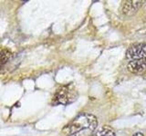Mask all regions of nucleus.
I'll return each mask as SVG.
<instances>
[{"mask_svg":"<svg viewBox=\"0 0 146 136\" xmlns=\"http://www.w3.org/2000/svg\"><path fill=\"white\" fill-rule=\"evenodd\" d=\"M132 136H143V134L141 133H134Z\"/></svg>","mask_w":146,"mask_h":136,"instance_id":"obj_7","label":"nucleus"},{"mask_svg":"<svg viewBox=\"0 0 146 136\" xmlns=\"http://www.w3.org/2000/svg\"><path fill=\"white\" fill-rule=\"evenodd\" d=\"M126 58L131 61L146 59V44L138 43L131 45L126 52Z\"/></svg>","mask_w":146,"mask_h":136,"instance_id":"obj_3","label":"nucleus"},{"mask_svg":"<svg viewBox=\"0 0 146 136\" xmlns=\"http://www.w3.org/2000/svg\"><path fill=\"white\" fill-rule=\"evenodd\" d=\"M128 70L135 75L143 74L146 70V59L131 61L128 63Z\"/></svg>","mask_w":146,"mask_h":136,"instance_id":"obj_5","label":"nucleus"},{"mask_svg":"<svg viewBox=\"0 0 146 136\" xmlns=\"http://www.w3.org/2000/svg\"><path fill=\"white\" fill-rule=\"evenodd\" d=\"M91 136H116L114 131L109 126H105L100 128L99 131L94 133Z\"/></svg>","mask_w":146,"mask_h":136,"instance_id":"obj_6","label":"nucleus"},{"mask_svg":"<svg viewBox=\"0 0 146 136\" xmlns=\"http://www.w3.org/2000/svg\"><path fill=\"white\" fill-rule=\"evenodd\" d=\"M78 96H79V93H78L77 88L74 84L70 83L60 86L56 91L53 96V103L68 105V104L75 102Z\"/></svg>","mask_w":146,"mask_h":136,"instance_id":"obj_2","label":"nucleus"},{"mask_svg":"<svg viewBox=\"0 0 146 136\" xmlns=\"http://www.w3.org/2000/svg\"><path fill=\"white\" fill-rule=\"evenodd\" d=\"M97 127V118L90 113L83 112L72 120L63 131L67 136H91Z\"/></svg>","mask_w":146,"mask_h":136,"instance_id":"obj_1","label":"nucleus"},{"mask_svg":"<svg viewBox=\"0 0 146 136\" xmlns=\"http://www.w3.org/2000/svg\"><path fill=\"white\" fill-rule=\"evenodd\" d=\"M143 1H124L122 4L121 11L125 16H132L139 10L140 7L143 6Z\"/></svg>","mask_w":146,"mask_h":136,"instance_id":"obj_4","label":"nucleus"}]
</instances>
